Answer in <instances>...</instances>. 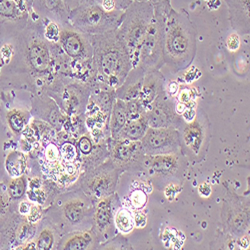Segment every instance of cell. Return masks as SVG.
I'll use <instances>...</instances> for the list:
<instances>
[{
	"label": "cell",
	"mask_w": 250,
	"mask_h": 250,
	"mask_svg": "<svg viewBox=\"0 0 250 250\" xmlns=\"http://www.w3.org/2000/svg\"><path fill=\"white\" fill-rule=\"evenodd\" d=\"M78 148L83 155H89L93 150L92 141L87 136H82L78 142Z\"/></svg>",
	"instance_id": "38"
},
{
	"label": "cell",
	"mask_w": 250,
	"mask_h": 250,
	"mask_svg": "<svg viewBox=\"0 0 250 250\" xmlns=\"http://www.w3.org/2000/svg\"><path fill=\"white\" fill-rule=\"evenodd\" d=\"M61 158L65 161H74L77 156V151L71 143H64L60 149Z\"/></svg>",
	"instance_id": "37"
},
{
	"label": "cell",
	"mask_w": 250,
	"mask_h": 250,
	"mask_svg": "<svg viewBox=\"0 0 250 250\" xmlns=\"http://www.w3.org/2000/svg\"><path fill=\"white\" fill-rule=\"evenodd\" d=\"M126 113L127 121L137 120L142 117L145 113V107L138 98L126 102Z\"/></svg>",
	"instance_id": "34"
},
{
	"label": "cell",
	"mask_w": 250,
	"mask_h": 250,
	"mask_svg": "<svg viewBox=\"0 0 250 250\" xmlns=\"http://www.w3.org/2000/svg\"><path fill=\"white\" fill-rule=\"evenodd\" d=\"M42 216V210H41V207L39 205L31 204V208L29 213L26 215V219L30 223H37Z\"/></svg>",
	"instance_id": "39"
},
{
	"label": "cell",
	"mask_w": 250,
	"mask_h": 250,
	"mask_svg": "<svg viewBox=\"0 0 250 250\" xmlns=\"http://www.w3.org/2000/svg\"><path fill=\"white\" fill-rule=\"evenodd\" d=\"M29 19V13L23 11L13 0H0V23L13 24L16 31L23 29Z\"/></svg>",
	"instance_id": "20"
},
{
	"label": "cell",
	"mask_w": 250,
	"mask_h": 250,
	"mask_svg": "<svg viewBox=\"0 0 250 250\" xmlns=\"http://www.w3.org/2000/svg\"><path fill=\"white\" fill-rule=\"evenodd\" d=\"M43 36L49 43H58L60 36V26L58 23L45 19L43 27Z\"/></svg>",
	"instance_id": "35"
},
{
	"label": "cell",
	"mask_w": 250,
	"mask_h": 250,
	"mask_svg": "<svg viewBox=\"0 0 250 250\" xmlns=\"http://www.w3.org/2000/svg\"><path fill=\"white\" fill-rule=\"evenodd\" d=\"M114 200L110 195L97 201L93 215V223L95 226V235L97 237L104 236L109 228L113 215Z\"/></svg>",
	"instance_id": "21"
},
{
	"label": "cell",
	"mask_w": 250,
	"mask_h": 250,
	"mask_svg": "<svg viewBox=\"0 0 250 250\" xmlns=\"http://www.w3.org/2000/svg\"><path fill=\"white\" fill-rule=\"evenodd\" d=\"M40 92L49 95L66 116L81 117L85 114L91 87L77 79L54 76Z\"/></svg>",
	"instance_id": "5"
},
{
	"label": "cell",
	"mask_w": 250,
	"mask_h": 250,
	"mask_svg": "<svg viewBox=\"0 0 250 250\" xmlns=\"http://www.w3.org/2000/svg\"><path fill=\"white\" fill-rule=\"evenodd\" d=\"M134 1H149V0H134Z\"/></svg>",
	"instance_id": "47"
},
{
	"label": "cell",
	"mask_w": 250,
	"mask_h": 250,
	"mask_svg": "<svg viewBox=\"0 0 250 250\" xmlns=\"http://www.w3.org/2000/svg\"><path fill=\"white\" fill-rule=\"evenodd\" d=\"M118 1H119V3L121 4L122 9L125 10V9H126V8L132 3V1H134V0H118Z\"/></svg>",
	"instance_id": "45"
},
{
	"label": "cell",
	"mask_w": 250,
	"mask_h": 250,
	"mask_svg": "<svg viewBox=\"0 0 250 250\" xmlns=\"http://www.w3.org/2000/svg\"><path fill=\"white\" fill-rule=\"evenodd\" d=\"M110 131L112 139H117L120 131L127 122L126 102L121 99H115L109 116Z\"/></svg>",
	"instance_id": "24"
},
{
	"label": "cell",
	"mask_w": 250,
	"mask_h": 250,
	"mask_svg": "<svg viewBox=\"0 0 250 250\" xmlns=\"http://www.w3.org/2000/svg\"><path fill=\"white\" fill-rule=\"evenodd\" d=\"M140 142L147 156L174 154L181 149L179 132L171 127H149Z\"/></svg>",
	"instance_id": "9"
},
{
	"label": "cell",
	"mask_w": 250,
	"mask_h": 250,
	"mask_svg": "<svg viewBox=\"0 0 250 250\" xmlns=\"http://www.w3.org/2000/svg\"><path fill=\"white\" fill-rule=\"evenodd\" d=\"M226 46L228 50L236 51L240 46V38L237 33H232L228 36L226 40Z\"/></svg>",
	"instance_id": "40"
},
{
	"label": "cell",
	"mask_w": 250,
	"mask_h": 250,
	"mask_svg": "<svg viewBox=\"0 0 250 250\" xmlns=\"http://www.w3.org/2000/svg\"><path fill=\"white\" fill-rule=\"evenodd\" d=\"M115 225L118 230L122 233H128L130 232L133 226L134 220L131 212L127 208H121L115 215Z\"/></svg>",
	"instance_id": "32"
},
{
	"label": "cell",
	"mask_w": 250,
	"mask_h": 250,
	"mask_svg": "<svg viewBox=\"0 0 250 250\" xmlns=\"http://www.w3.org/2000/svg\"><path fill=\"white\" fill-rule=\"evenodd\" d=\"M61 216L68 227H85V222L93 219V206L91 199L84 193L68 194L62 202Z\"/></svg>",
	"instance_id": "11"
},
{
	"label": "cell",
	"mask_w": 250,
	"mask_h": 250,
	"mask_svg": "<svg viewBox=\"0 0 250 250\" xmlns=\"http://www.w3.org/2000/svg\"><path fill=\"white\" fill-rule=\"evenodd\" d=\"M190 124L187 125L183 132L184 145L188 153L199 157L204 152L208 145V126L207 122L201 117L195 118Z\"/></svg>",
	"instance_id": "15"
},
{
	"label": "cell",
	"mask_w": 250,
	"mask_h": 250,
	"mask_svg": "<svg viewBox=\"0 0 250 250\" xmlns=\"http://www.w3.org/2000/svg\"><path fill=\"white\" fill-rule=\"evenodd\" d=\"M199 191H200V193H201L203 196H208V195L210 194V191H211L210 186L208 185V184H206V183H203V184L199 187Z\"/></svg>",
	"instance_id": "43"
},
{
	"label": "cell",
	"mask_w": 250,
	"mask_h": 250,
	"mask_svg": "<svg viewBox=\"0 0 250 250\" xmlns=\"http://www.w3.org/2000/svg\"><path fill=\"white\" fill-rule=\"evenodd\" d=\"M88 36L96 81L116 90L133 68L126 45L117 29Z\"/></svg>",
	"instance_id": "2"
},
{
	"label": "cell",
	"mask_w": 250,
	"mask_h": 250,
	"mask_svg": "<svg viewBox=\"0 0 250 250\" xmlns=\"http://www.w3.org/2000/svg\"><path fill=\"white\" fill-rule=\"evenodd\" d=\"M152 5L154 8L153 18L142 43L138 61V65L146 72L160 70L164 65L163 30L166 16L172 7L170 0H161Z\"/></svg>",
	"instance_id": "7"
},
{
	"label": "cell",
	"mask_w": 250,
	"mask_h": 250,
	"mask_svg": "<svg viewBox=\"0 0 250 250\" xmlns=\"http://www.w3.org/2000/svg\"><path fill=\"white\" fill-rule=\"evenodd\" d=\"M233 29L240 34L249 33L250 0H224Z\"/></svg>",
	"instance_id": "18"
},
{
	"label": "cell",
	"mask_w": 250,
	"mask_h": 250,
	"mask_svg": "<svg viewBox=\"0 0 250 250\" xmlns=\"http://www.w3.org/2000/svg\"><path fill=\"white\" fill-rule=\"evenodd\" d=\"M145 117L149 127H171L176 128L180 125L176 104L165 91L160 93L155 100L145 108Z\"/></svg>",
	"instance_id": "13"
},
{
	"label": "cell",
	"mask_w": 250,
	"mask_h": 250,
	"mask_svg": "<svg viewBox=\"0 0 250 250\" xmlns=\"http://www.w3.org/2000/svg\"><path fill=\"white\" fill-rule=\"evenodd\" d=\"M31 113L40 120L50 123L55 128H60L65 122L64 113L61 111L57 103L44 92H37L32 98Z\"/></svg>",
	"instance_id": "14"
},
{
	"label": "cell",
	"mask_w": 250,
	"mask_h": 250,
	"mask_svg": "<svg viewBox=\"0 0 250 250\" xmlns=\"http://www.w3.org/2000/svg\"><path fill=\"white\" fill-rule=\"evenodd\" d=\"M149 1L152 3V4H156V3H158V2H160L161 0H149Z\"/></svg>",
	"instance_id": "46"
},
{
	"label": "cell",
	"mask_w": 250,
	"mask_h": 250,
	"mask_svg": "<svg viewBox=\"0 0 250 250\" xmlns=\"http://www.w3.org/2000/svg\"><path fill=\"white\" fill-rule=\"evenodd\" d=\"M30 208H31V203H29L27 201H21V202L19 203V205H18L17 211H18L19 214H21V215L26 217V215L30 211Z\"/></svg>",
	"instance_id": "41"
},
{
	"label": "cell",
	"mask_w": 250,
	"mask_h": 250,
	"mask_svg": "<svg viewBox=\"0 0 250 250\" xmlns=\"http://www.w3.org/2000/svg\"><path fill=\"white\" fill-rule=\"evenodd\" d=\"M145 73L146 71L140 65L133 67L122 84L115 90V97L125 102L138 98Z\"/></svg>",
	"instance_id": "17"
},
{
	"label": "cell",
	"mask_w": 250,
	"mask_h": 250,
	"mask_svg": "<svg viewBox=\"0 0 250 250\" xmlns=\"http://www.w3.org/2000/svg\"><path fill=\"white\" fill-rule=\"evenodd\" d=\"M58 44L72 60L92 63L93 48L88 34L77 30L70 24L61 26Z\"/></svg>",
	"instance_id": "10"
},
{
	"label": "cell",
	"mask_w": 250,
	"mask_h": 250,
	"mask_svg": "<svg viewBox=\"0 0 250 250\" xmlns=\"http://www.w3.org/2000/svg\"><path fill=\"white\" fill-rule=\"evenodd\" d=\"M64 1H65L66 5H67L68 9L71 10V9H73L74 7H76V6L82 1V0H64Z\"/></svg>",
	"instance_id": "44"
},
{
	"label": "cell",
	"mask_w": 250,
	"mask_h": 250,
	"mask_svg": "<svg viewBox=\"0 0 250 250\" xmlns=\"http://www.w3.org/2000/svg\"><path fill=\"white\" fill-rule=\"evenodd\" d=\"M33 10L42 19L64 26L69 23V12L64 0H33Z\"/></svg>",
	"instance_id": "16"
},
{
	"label": "cell",
	"mask_w": 250,
	"mask_h": 250,
	"mask_svg": "<svg viewBox=\"0 0 250 250\" xmlns=\"http://www.w3.org/2000/svg\"><path fill=\"white\" fill-rule=\"evenodd\" d=\"M124 11H106L94 0L82 1L69 12V23L77 30L95 35L117 29Z\"/></svg>",
	"instance_id": "6"
},
{
	"label": "cell",
	"mask_w": 250,
	"mask_h": 250,
	"mask_svg": "<svg viewBox=\"0 0 250 250\" xmlns=\"http://www.w3.org/2000/svg\"><path fill=\"white\" fill-rule=\"evenodd\" d=\"M119 169L111 160L101 163L86 171L80 178V188L91 200L99 201L114 192Z\"/></svg>",
	"instance_id": "8"
},
{
	"label": "cell",
	"mask_w": 250,
	"mask_h": 250,
	"mask_svg": "<svg viewBox=\"0 0 250 250\" xmlns=\"http://www.w3.org/2000/svg\"><path fill=\"white\" fill-rule=\"evenodd\" d=\"M45 19L32 8L26 26L16 31L13 51L0 74V82L40 92L52 79V57L49 42L43 36Z\"/></svg>",
	"instance_id": "1"
},
{
	"label": "cell",
	"mask_w": 250,
	"mask_h": 250,
	"mask_svg": "<svg viewBox=\"0 0 250 250\" xmlns=\"http://www.w3.org/2000/svg\"><path fill=\"white\" fill-rule=\"evenodd\" d=\"M7 192L6 185L0 183V229H2L11 216L16 212L15 202Z\"/></svg>",
	"instance_id": "27"
},
{
	"label": "cell",
	"mask_w": 250,
	"mask_h": 250,
	"mask_svg": "<svg viewBox=\"0 0 250 250\" xmlns=\"http://www.w3.org/2000/svg\"><path fill=\"white\" fill-rule=\"evenodd\" d=\"M26 166L27 158L22 152L12 151L6 157L5 168L10 177H19L24 175Z\"/></svg>",
	"instance_id": "28"
},
{
	"label": "cell",
	"mask_w": 250,
	"mask_h": 250,
	"mask_svg": "<svg viewBox=\"0 0 250 250\" xmlns=\"http://www.w3.org/2000/svg\"><path fill=\"white\" fill-rule=\"evenodd\" d=\"M151 168L157 174L170 176L178 170V158L172 154L154 155L151 160Z\"/></svg>",
	"instance_id": "26"
},
{
	"label": "cell",
	"mask_w": 250,
	"mask_h": 250,
	"mask_svg": "<svg viewBox=\"0 0 250 250\" xmlns=\"http://www.w3.org/2000/svg\"><path fill=\"white\" fill-rule=\"evenodd\" d=\"M164 91V77L160 70L147 71L144 75L138 99L146 108L155 98Z\"/></svg>",
	"instance_id": "19"
},
{
	"label": "cell",
	"mask_w": 250,
	"mask_h": 250,
	"mask_svg": "<svg viewBox=\"0 0 250 250\" xmlns=\"http://www.w3.org/2000/svg\"><path fill=\"white\" fill-rule=\"evenodd\" d=\"M114 141L110 157L120 172L143 167L146 155L143 152L141 142L127 139H114Z\"/></svg>",
	"instance_id": "12"
},
{
	"label": "cell",
	"mask_w": 250,
	"mask_h": 250,
	"mask_svg": "<svg viewBox=\"0 0 250 250\" xmlns=\"http://www.w3.org/2000/svg\"><path fill=\"white\" fill-rule=\"evenodd\" d=\"M133 220H134V225H136L137 227H143L145 226V224H146V216H145V214L142 212H137L133 216Z\"/></svg>",
	"instance_id": "42"
},
{
	"label": "cell",
	"mask_w": 250,
	"mask_h": 250,
	"mask_svg": "<svg viewBox=\"0 0 250 250\" xmlns=\"http://www.w3.org/2000/svg\"><path fill=\"white\" fill-rule=\"evenodd\" d=\"M35 244H36V249H40V250H47V249H51L54 243V231L53 229L48 225V226H44L41 231L39 232L36 240Z\"/></svg>",
	"instance_id": "33"
},
{
	"label": "cell",
	"mask_w": 250,
	"mask_h": 250,
	"mask_svg": "<svg viewBox=\"0 0 250 250\" xmlns=\"http://www.w3.org/2000/svg\"><path fill=\"white\" fill-rule=\"evenodd\" d=\"M47 174L60 185H69L79 177V167L74 161L62 159Z\"/></svg>",
	"instance_id": "22"
},
{
	"label": "cell",
	"mask_w": 250,
	"mask_h": 250,
	"mask_svg": "<svg viewBox=\"0 0 250 250\" xmlns=\"http://www.w3.org/2000/svg\"><path fill=\"white\" fill-rule=\"evenodd\" d=\"M148 128H149V125L144 113V115L137 120L127 121L123 129L120 131L117 139L139 141L142 139L144 134L146 133Z\"/></svg>",
	"instance_id": "25"
},
{
	"label": "cell",
	"mask_w": 250,
	"mask_h": 250,
	"mask_svg": "<svg viewBox=\"0 0 250 250\" xmlns=\"http://www.w3.org/2000/svg\"><path fill=\"white\" fill-rule=\"evenodd\" d=\"M28 119H29L28 112L23 110L13 109L9 111L7 114V122H8L9 127L15 133H20L25 128Z\"/></svg>",
	"instance_id": "30"
},
{
	"label": "cell",
	"mask_w": 250,
	"mask_h": 250,
	"mask_svg": "<svg viewBox=\"0 0 250 250\" xmlns=\"http://www.w3.org/2000/svg\"><path fill=\"white\" fill-rule=\"evenodd\" d=\"M95 237L96 235L90 231L74 232L62 240L58 248L66 250L92 249L95 246Z\"/></svg>",
	"instance_id": "23"
},
{
	"label": "cell",
	"mask_w": 250,
	"mask_h": 250,
	"mask_svg": "<svg viewBox=\"0 0 250 250\" xmlns=\"http://www.w3.org/2000/svg\"><path fill=\"white\" fill-rule=\"evenodd\" d=\"M129 205L133 209H141L147 202V196L142 190H135L128 197Z\"/></svg>",
	"instance_id": "36"
},
{
	"label": "cell",
	"mask_w": 250,
	"mask_h": 250,
	"mask_svg": "<svg viewBox=\"0 0 250 250\" xmlns=\"http://www.w3.org/2000/svg\"><path fill=\"white\" fill-rule=\"evenodd\" d=\"M154 8L150 1H132L122 14L117 28L130 55L132 65H138L139 53L153 18Z\"/></svg>",
	"instance_id": "4"
},
{
	"label": "cell",
	"mask_w": 250,
	"mask_h": 250,
	"mask_svg": "<svg viewBox=\"0 0 250 250\" xmlns=\"http://www.w3.org/2000/svg\"><path fill=\"white\" fill-rule=\"evenodd\" d=\"M196 55V30L188 14L171 7L163 30V59L172 73L188 67Z\"/></svg>",
	"instance_id": "3"
},
{
	"label": "cell",
	"mask_w": 250,
	"mask_h": 250,
	"mask_svg": "<svg viewBox=\"0 0 250 250\" xmlns=\"http://www.w3.org/2000/svg\"><path fill=\"white\" fill-rule=\"evenodd\" d=\"M26 187L27 181L24 175H21L19 177H12L10 180H8L6 184L7 192L10 195V197L14 200L20 199L25 194Z\"/></svg>",
	"instance_id": "31"
},
{
	"label": "cell",
	"mask_w": 250,
	"mask_h": 250,
	"mask_svg": "<svg viewBox=\"0 0 250 250\" xmlns=\"http://www.w3.org/2000/svg\"><path fill=\"white\" fill-rule=\"evenodd\" d=\"M42 153H43L44 168L47 169V173H48L62 160L61 152L59 148L56 146V144H54L53 142H47L43 145Z\"/></svg>",
	"instance_id": "29"
}]
</instances>
